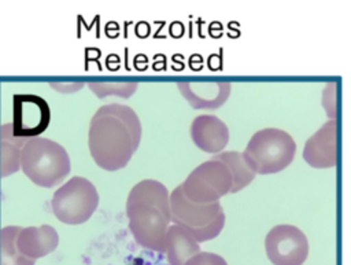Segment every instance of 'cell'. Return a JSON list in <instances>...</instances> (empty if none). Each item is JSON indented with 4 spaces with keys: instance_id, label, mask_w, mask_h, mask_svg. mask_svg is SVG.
Segmentation results:
<instances>
[{
    "instance_id": "cell-9",
    "label": "cell",
    "mask_w": 351,
    "mask_h": 265,
    "mask_svg": "<svg viewBox=\"0 0 351 265\" xmlns=\"http://www.w3.org/2000/svg\"><path fill=\"white\" fill-rule=\"evenodd\" d=\"M51 111L48 103L36 95L14 96V121L12 132L23 139L37 137L49 124Z\"/></svg>"
},
{
    "instance_id": "cell-6",
    "label": "cell",
    "mask_w": 351,
    "mask_h": 265,
    "mask_svg": "<svg viewBox=\"0 0 351 265\" xmlns=\"http://www.w3.org/2000/svg\"><path fill=\"white\" fill-rule=\"evenodd\" d=\"M99 206V192L85 177H73L53 192L51 209L55 217L64 224L86 222Z\"/></svg>"
},
{
    "instance_id": "cell-3",
    "label": "cell",
    "mask_w": 351,
    "mask_h": 265,
    "mask_svg": "<svg viewBox=\"0 0 351 265\" xmlns=\"http://www.w3.org/2000/svg\"><path fill=\"white\" fill-rule=\"evenodd\" d=\"M19 166L34 184L52 188L70 173V158L63 146L37 136L23 143Z\"/></svg>"
},
{
    "instance_id": "cell-14",
    "label": "cell",
    "mask_w": 351,
    "mask_h": 265,
    "mask_svg": "<svg viewBox=\"0 0 351 265\" xmlns=\"http://www.w3.org/2000/svg\"><path fill=\"white\" fill-rule=\"evenodd\" d=\"M170 265H185V262L200 253L199 243L182 228L169 225L165 235V251Z\"/></svg>"
},
{
    "instance_id": "cell-19",
    "label": "cell",
    "mask_w": 351,
    "mask_h": 265,
    "mask_svg": "<svg viewBox=\"0 0 351 265\" xmlns=\"http://www.w3.org/2000/svg\"><path fill=\"white\" fill-rule=\"evenodd\" d=\"M185 265H228V262L215 253L208 251H200L191 257Z\"/></svg>"
},
{
    "instance_id": "cell-13",
    "label": "cell",
    "mask_w": 351,
    "mask_h": 265,
    "mask_svg": "<svg viewBox=\"0 0 351 265\" xmlns=\"http://www.w3.org/2000/svg\"><path fill=\"white\" fill-rule=\"evenodd\" d=\"M177 87L193 108H218L228 100L232 89L226 81L178 82Z\"/></svg>"
},
{
    "instance_id": "cell-15",
    "label": "cell",
    "mask_w": 351,
    "mask_h": 265,
    "mask_svg": "<svg viewBox=\"0 0 351 265\" xmlns=\"http://www.w3.org/2000/svg\"><path fill=\"white\" fill-rule=\"evenodd\" d=\"M26 140L12 132L11 122L0 126V176H10L21 169V148Z\"/></svg>"
},
{
    "instance_id": "cell-5",
    "label": "cell",
    "mask_w": 351,
    "mask_h": 265,
    "mask_svg": "<svg viewBox=\"0 0 351 265\" xmlns=\"http://www.w3.org/2000/svg\"><path fill=\"white\" fill-rule=\"evenodd\" d=\"M241 154L255 174H271L289 166L296 154V143L288 132L266 128L252 135Z\"/></svg>"
},
{
    "instance_id": "cell-7",
    "label": "cell",
    "mask_w": 351,
    "mask_h": 265,
    "mask_svg": "<svg viewBox=\"0 0 351 265\" xmlns=\"http://www.w3.org/2000/svg\"><path fill=\"white\" fill-rule=\"evenodd\" d=\"M184 196L196 205L219 202V199L232 189V177L228 168L210 159L195 168L180 184Z\"/></svg>"
},
{
    "instance_id": "cell-4",
    "label": "cell",
    "mask_w": 351,
    "mask_h": 265,
    "mask_svg": "<svg viewBox=\"0 0 351 265\" xmlns=\"http://www.w3.org/2000/svg\"><path fill=\"white\" fill-rule=\"evenodd\" d=\"M170 222L186 231L197 243L217 238L225 225V213L219 202L196 205L189 202L181 187L169 194Z\"/></svg>"
},
{
    "instance_id": "cell-16",
    "label": "cell",
    "mask_w": 351,
    "mask_h": 265,
    "mask_svg": "<svg viewBox=\"0 0 351 265\" xmlns=\"http://www.w3.org/2000/svg\"><path fill=\"white\" fill-rule=\"evenodd\" d=\"M213 159L222 162L228 168L232 177V194L245 188L255 178L254 170L250 168L243 154L239 151H221L218 154H214Z\"/></svg>"
},
{
    "instance_id": "cell-2",
    "label": "cell",
    "mask_w": 351,
    "mask_h": 265,
    "mask_svg": "<svg viewBox=\"0 0 351 265\" xmlns=\"http://www.w3.org/2000/svg\"><path fill=\"white\" fill-rule=\"evenodd\" d=\"M126 216L137 244L165 251V235L170 225L169 191L165 184L145 178L133 185L126 199Z\"/></svg>"
},
{
    "instance_id": "cell-1",
    "label": "cell",
    "mask_w": 351,
    "mask_h": 265,
    "mask_svg": "<svg viewBox=\"0 0 351 265\" xmlns=\"http://www.w3.org/2000/svg\"><path fill=\"white\" fill-rule=\"evenodd\" d=\"M141 122L136 111L125 104L101 106L92 117L88 146L95 163L115 172L125 168L140 146Z\"/></svg>"
},
{
    "instance_id": "cell-10",
    "label": "cell",
    "mask_w": 351,
    "mask_h": 265,
    "mask_svg": "<svg viewBox=\"0 0 351 265\" xmlns=\"http://www.w3.org/2000/svg\"><path fill=\"white\" fill-rule=\"evenodd\" d=\"M303 159L315 169H328L337 162V122L326 121L304 143Z\"/></svg>"
},
{
    "instance_id": "cell-17",
    "label": "cell",
    "mask_w": 351,
    "mask_h": 265,
    "mask_svg": "<svg viewBox=\"0 0 351 265\" xmlns=\"http://www.w3.org/2000/svg\"><path fill=\"white\" fill-rule=\"evenodd\" d=\"M21 227H5L0 231V265H34L33 260L25 258L16 249V235Z\"/></svg>"
},
{
    "instance_id": "cell-18",
    "label": "cell",
    "mask_w": 351,
    "mask_h": 265,
    "mask_svg": "<svg viewBox=\"0 0 351 265\" xmlns=\"http://www.w3.org/2000/svg\"><path fill=\"white\" fill-rule=\"evenodd\" d=\"M89 88L99 97L108 95L129 97L136 92L137 82H89Z\"/></svg>"
},
{
    "instance_id": "cell-12",
    "label": "cell",
    "mask_w": 351,
    "mask_h": 265,
    "mask_svg": "<svg viewBox=\"0 0 351 265\" xmlns=\"http://www.w3.org/2000/svg\"><path fill=\"white\" fill-rule=\"evenodd\" d=\"M15 243L18 251L25 258L36 261L37 258L48 255L58 247L59 235L53 227L47 224L27 227L19 229Z\"/></svg>"
},
{
    "instance_id": "cell-8",
    "label": "cell",
    "mask_w": 351,
    "mask_h": 265,
    "mask_svg": "<svg viewBox=\"0 0 351 265\" xmlns=\"http://www.w3.org/2000/svg\"><path fill=\"white\" fill-rule=\"evenodd\" d=\"M265 249L273 265H302L308 255V240L298 227L280 224L266 235Z\"/></svg>"
},
{
    "instance_id": "cell-11",
    "label": "cell",
    "mask_w": 351,
    "mask_h": 265,
    "mask_svg": "<svg viewBox=\"0 0 351 265\" xmlns=\"http://www.w3.org/2000/svg\"><path fill=\"white\" fill-rule=\"evenodd\" d=\"M191 137L202 151L218 154L229 141V129L217 115L203 114L192 121Z\"/></svg>"
},
{
    "instance_id": "cell-20",
    "label": "cell",
    "mask_w": 351,
    "mask_h": 265,
    "mask_svg": "<svg viewBox=\"0 0 351 265\" xmlns=\"http://www.w3.org/2000/svg\"><path fill=\"white\" fill-rule=\"evenodd\" d=\"M322 100H324L322 104L326 110V115L330 117V119H335V117H336V84L333 85L332 91H330V97L328 96L326 89H324Z\"/></svg>"
}]
</instances>
